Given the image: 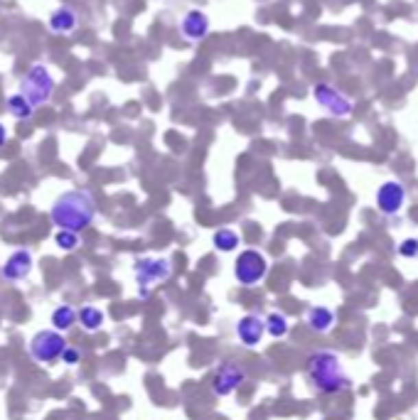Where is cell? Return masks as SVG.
<instances>
[{
	"label": "cell",
	"mask_w": 418,
	"mask_h": 420,
	"mask_svg": "<svg viewBox=\"0 0 418 420\" xmlns=\"http://www.w3.org/2000/svg\"><path fill=\"white\" fill-rule=\"evenodd\" d=\"M305 322H307V327H310L312 332L327 334V332H332V327H335L337 320H335V312H332L330 307H325V305H315V307L307 310Z\"/></svg>",
	"instance_id": "cell-14"
},
{
	"label": "cell",
	"mask_w": 418,
	"mask_h": 420,
	"mask_svg": "<svg viewBox=\"0 0 418 420\" xmlns=\"http://www.w3.org/2000/svg\"><path fill=\"white\" fill-rule=\"evenodd\" d=\"M62 362L69 364V366H77V364L82 362V351H79L77 347H67L65 354H62Z\"/></svg>",
	"instance_id": "cell-22"
},
{
	"label": "cell",
	"mask_w": 418,
	"mask_h": 420,
	"mask_svg": "<svg viewBox=\"0 0 418 420\" xmlns=\"http://www.w3.org/2000/svg\"><path fill=\"white\" fill-rule=\"evenodd\" d=\"M246 381V369L234 362H224L212 376V391L214 396H231L239 386Z\"/></svg>",
	"instance_id": "cell-9"
},
{
	"label": "cell",
	"mask_w": 418,
	"mask_h": 420,
	"mask_svg": "<svg viewBox=\"0 0 418 420\" xmlns=\"http://www.w3.org/2000/svg\"><path fill=\"white\" fill-rule=\"evenodd\" d=\"M212 30V23H209V15L205 10H187L185 18L180 20V32L187 42H202Z\"/></svg>",
	"instance_id": "cell-11"
},
{
	"label": "cell",
	"mask_w": 418,
	"mask_h": 420,
	"mask_svg": "<svg viewBox=\"0 0 418 420\" xmlns=\"http://www.w3.org/2000/svg\"><path fill=\"white\" fill-rule=\"evenodd\" d=\"M401 258H418V239H404L396 248Z\"/></svg>",
	"instance_id": "cell-21"
},
{
	"label": "cell",
	"mask_w": 418,
	"mask_h": 420,
	"mask_svg": "<svg viewBox=\"0 0 418 420\" xmlns=\"http://www.w3.org/2000/svg\"><path fill=\"white\" fill-rule=\"evenodd\" d=\"M47 27L52 30L54 35H71V32L79 27L77 10H71V8H67V5L54 8V10L49 12Z\"/></svg>",
	"instance_id": "cell-13"
},
{
	"label": "cell",
	"mask_w": 418,
	"mask_h": 420,
	"mask_svg": "<svg viewBox=\"0 0 418 420\" xmlns=\"http://www.w3.org/2000/svg\"><path fill=\"white\" fill-rule=\"evenodd\" d=\"M133 275H136V283H138V295L148 298L150 288L158 285V283H165L172 275V263L167 258H155V256L138 258L133 263Z\"/></svg>",
	"instance_id": "cell-4"
},
{
	"label": "cell",
	"mask_w": 418,
	"mask_h": 420,
	"mask_svg": "<svg viewBox=\"0 0 418 420\" xmlns=\"http://www.w3.org/2000/svg\"><path fill=\"white\" fill-rule=\"evenodd\" d=\"M312 99L320 108L330 113V116H337V118H347L352 113V101L345 96L342 91H337L332 84H315L312 89Z\"/></svg>",
	"instance_id": "cell-7"
},
{
	"label": "cell",
	"mask_w": 418,
	"mask_h": 420,
	"mask_svg": "<svg viewBox=\"0 0 418 420\" xmlns=\"http://www.w3.org/2000/svg\"><path fill=\"white\" fill-rule=\"evenodd\" d=\"M77 322H79V310H74L71 305H59L52 312V327L57 332H65V329H69Z\"/></svg>",
	"instance_id": "cell-16"
},
{
	"label": "cell",
	"mask_w": 418,
	"mask_h": 420,
	"mask_svg": "<svg viewBox=\"0 0 418 420\" xmlns=\"http://www.w3.org/2000/svg\"><path fill=\"white\" fill-rule=\"evenodd\" d=\"M406 187H404V182L399 180H386L379 185L377 189V209L382 211L384 216H396L401 214V209L406 207Z\"/></svg>",
	"instance_id": "cell-8"
},
{
	"label": "cell",
	"mask_w": 418,
	"mask_h": 420,
	"mask_svg": "<svg viewBox=\"0 0 418 420\" xmlns=\"http://www.w3.org/2000/svg\"><path fill=\"white\" fill-rule=\"evenodd\" d=\"M212 244H214V248L217 251H222V253H231V251H236L239 248V233L234 231V229H217L214 231V236H212Z\"/></svg>",
	"instance_id": "cell-17"
},
{
	"label": "cell",
	"mask_w": 418,
	"mask_h": 420,
	"mask_svg": "<svg viewBox=\"0 0 418 420\" xmlns=\"http://www.w3.org/2000/svg\"><path fill=\"white\" fill-rule=\"evenodd\" d=\"M49 219L57 229L79 233L96 219V202L86 189H69L54 199Z\"/></svg>",
	"instance_id": "cell-2"
},
{
	"label": "cell",
	"mask_w": 418,
	"mask_h": 420,
	"mask_svg": "<svg viewBox=\"0 0 418 420\" xmlns=\"http://www.w3.org/2000/svg\"><path fill=\"white\" fill-rule=\"evenodd\" d=\"M54 244H57L62 251H74V248H79V233L67 231V229H57V233H54Z\"/></svg>",
	"instance_id": "cell-20"
},
{
	"label": "cell",
	"mask_w": 418,
	"mask_h": 420,
	"mask_svg": "<svg viewBox=\"0 0 418 420\" xmlns=\"http://www.w3.org/2000/svg\"><path fill=\"white\" fill-rule=\"evenodd\" d=\"M30 270H32V253L27 251V248H18V251H12L10 256H8V261L3 263V278L5 280H23L30 275Z\"/></svg>",
	"instance_id": "cell-12"
},
{
	"label": "cell",
	"mask_w": 418,
	"mask_h": 420,
	"mask_svg": "<svg viewBox=\"0 0 418 420\" xmlns=\"http://www.w3.org/2000/svg\"><path fill=\"white\" fill-rule=\"evenodd\" d=\"M8 143V128H5V123L0 121V148H5Z\"/></svg>",
	"instance_id": "cell-23"
},
{
	"label": "cell",
	"mask_w": 418,
	"mask_h": 420,
	"mask_svg": "<svg viewBox=\"0 0 418 420\" xmlns=\"http://www.w3.org/2000/svg\"><path fill=\"white\" fill-rule=\"evenodd\" d=\"M305 376L315 391L327 393V396L347 391L349 386H352V379H349V373L345 369V364H342L340 354H335L330 349H318L307 356Z\"/></svg>",
	"instance_id": "cell-1"
},
{
	"label": "cell",
	"mask_w": 418,
	"mask_h": 420,
	"mask_svg": "<svg viewBox=\"0 0 418 420\" xmlns=\"http://www.w3.org/2000/svg\"><path fill=\"white\" fill-rule=\"evenodd\" d=\"M264 334H266V317H259V315H253V312H248V315H244L242 320L236 322V337H239V342H242L246 349L259 347Z\"/></svg>",
	"instance_id": "cell-10"
},
{
	"label": "cell",
	"mask_w": 418,
	"mask_h": 420,
	"mask_svg": "<svg viewBox=\"0 0 418 420\" xmlns=\"http://www.w3.org/2000/svg\"><path fill=\"white\" fill-rule=\"evenodd\" d=\"M288 332H290L288 317L283 315V312H278V310H273L271 315L266 317V334L273 339H283Z\"/></svg>",
	"instance_id": "cell-18"
},
{
	"label": "cell",
	"mask_w": 418,
	"mask_h": 420,
	"mask_svg": "<svg viewBox=\"0 0 418 420\" xmlns=\"http://www.w3.org/2000/svg\"><path fill=\"white\" fill-rule=\"evenodd\" d=\"M104 312L94 305H86V307L79 310V325L86 329V332H99L101 327H104Z\"/></svg>",
	"instance_id": "cell-19"
},
{
	"label": "cell",
	"mask_w": 418,
	"mask_h": 420,
	"mask_svg": "<svg viewBox=\"0 0 418 420\" xmlns=\"http://www.w3.org/2000/svg\"><path fill=\"white\" fill-rule=\"evenodd\" d=\"M54 86H57V82H54L49 67L37 62V65L30 67V69L25 71L23 79H20L18 93H23L25 101H27L32 108H40V106H45L49 99H52Z\"/></svg>",
	"instance_id": "cell-3"
},
{
	"label": "cell",
	"mask_w": 418,
	"mask_h": 420,
	"mask_svg": "<svg viewBox=\"0 0 418 420\" xmlns=\"http://www.w3.org/2000/svg\"><path fill=\"white\" fill-rule=\"evenodd\" d=\"M67 347L69 345H67V339L62 337V332H57V329H40V332L32 337V342H30V354H32V359L40 364H52V362H57V359H62Z\"/></svg>",
	"instance_id": "cell-6"
},
{
	"label": "cell",
	"mask_w": 418,
	"mask_h": 420,
	"mask_svg": "<svg viewBox=\"0 0 418 420\" xmlns=\"http://www.w3.org/2000/svg\"><path fill=\"white\" fill-rule=\"evenodd\" d=\"M5 111L10 113L15 121H30L35 108H32V106L25 101L23 93H10V96L5 99Z\"/></svg>",
	"instance_id": "cell-15"
},
{
	"label": "cell",
	"mask_w": 418,
	"mask_h": 420,
	"mask_svg": "<svg viewBox=\"0 0 418 420\" xmlns=\"http://www.w3.org/2000/svg\"><path fill=\"white\" fill-rule=\"evenodd\" d=\"M266 273H268V258L261 251H256V248H244L239 253V258L234 263V278L239 285L244 288L259 285L261 280L266 278Z\"/></svg>",
	"instance_id": "cell-5"
}]
</instances>
